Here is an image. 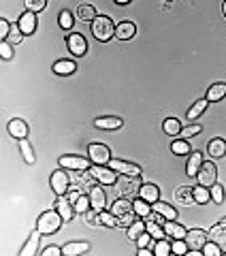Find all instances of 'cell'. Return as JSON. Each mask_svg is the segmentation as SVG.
<instances>
[{
  "mask_svg": "<svg viewBox=\"0 0 226 256\" xmlns=\"http://www.w3.org/2000/svg\"><path fill=\"white\" fill-rule=\"evenodd\" d=\"M207 152H209V156L212 158H222L226 156V141L224 139H212L209 141V146H207Z\"/></svg>",
  "mask_w": 226,
  "mask_h": 256,
  "instance_id": "obj_25",
  "label": "cell"
},
{
  "mask_svg": "<svg viewBox=\"0 0 226 256\" xmlns=\"http://www.w3.org/2000/svg\"><path fill=\"white\" fill-rule=\"evenodd\" d=\"M200 166H203V156H200L198 152H192V154H188V162H186V173H188L190 178H196V173L200 171Z\"/></svg>",
  "mask_w": 226,
  "mask_h": 256,
  "instance_id": "obj_21",
  "label": "cell"
},
{
  "mask_svg": "<svg viewBox=\"0 0 226 256\" xmlns=\"http://www.w3.org/2000/svg\"><path fill=\"white\" fill-rule=\"evenodd\" d=\"M122 118H116V116H107V118H98L94 120V126L100 128V130H118L122 128Z\"/></svg>",
  "mask_w": 226,
  "mask_h": 256,
  "instance_id": "obj_18",
  "label": "cell"
},
{
  "mask_svg": "<svg viewBox=\"0 0 226 256\" xmlns=\"http://www.w3.org/2000/svg\"><path fill=\"white\" fill-rule=\"evenodd\" d=\"M175 201L184 205V207H190V205H196L194 201V192H192V186H180L175 190Z\"/></svg>",
  "mask_w": 226,
  "mask_h": 256,
  "instance_id": "obj_15",
  "label": "cell"
},
{
  "mask_svg": "<svg viewBox=\"0 0 226 256\" xmlns=\"http://www.w3.org/2000/svg\"><path fill=\"white\" fill-rule=\"evenodd\" d=\"M0 56H2V60H11L13 58V45L9 41L0 43Z\"/></svg>",
  "mask_w": 226,
  "mask_h": 256,
  "instance_id": "obj_50",
  "label": "cell"
},
{
  "mask_svg": "<svg viewBox=\"0 0 226 256\" xmlns=\"http://www.w3.org/2000/svg\"><path fill=\"white\" fill-rule=\"evenodd\" d=\"M196 182L205 188H212L218 182V166L214 162H205L203 160V166H200V171L196 173Z\"/></svg>",
  "mask_w": 226,
  "mask_h": 256,
  "instance_id": "obj_7",
  "label": "cell"
},
{
  "mask_svg": "<svg viewBox=\"0 0 226 256\" xmlns=\"http://www.w3.org/2000/svg\"><path fill=\"white\" fill-rule=\"evenodd\" d=\"M139 188H141L139 175H120L116 182L118 196H134V194H139Z\"/></svg>",
  "mask_w": 226,
  "mask_h": 256,
  "instance_id": "obj_3",
  "label": "cell"
},
{
  "mask_svg": "<svg viewBox=\"0 0 226 256\" xmlns=\"http://www.w3.org/2000/svg\"><path fill=\"white\" fill-rule=\"evenodd\" d=\"M152 239H154V237H152L148 230H145V233L139 239H136V246H139V248H152Z\"/></svg>",
  "mask_w": 226,
  "mask_h": 256,
  "instance_id": "obj_53",
  "label": "cell"
},
{
  "mask_svg": "<svg viewBox=\"0 0 226 256\" xmlns=\"http://www.w3.org/2000/svg\"><path fill=\"white\" fill-rule=\"evenodd\" d=\"M20 152H22V156H24V160H26L28 164H34L36 156H34V152H32V146L28 143V139H22L20 141Z\"/></svg>",
  "mask_w": 226,
  "mask_h": 256,
  "instance_id": "obj_38",
  "label": "cell"
},
{
  "mask_svg": "<svg viewBox=\"0 0 226 256\" xmlns=\"http://www.w3.org/2000/svg\"><path fill=\"white\" fill-rule=\"evenodd\" d=\"M62 216L58 210H50V212H43L41 216H38V220H36V228L41 230L43 235H54V233H58L60 226H62Z\"/></svg>",
  "mask_w": 226,
  "mask_h": 256,
  "instance_id": "obj_1",
  "label": "cell"
},
{
  "mask_svg": "<svg viewBox=\"0 0 226 256\" xmlns=\"http://www.w3.org/2000/svg\"><path fill=\"white\" fill-rule=\"evenodd\" d=\"M109 166H111L113 171H118L120 175H141V166L134 164V162H126V160L111 158L109 160Z\"/></svg>",
  "mask_w": 226,
  "mask_h": 256,
  "instance_id": "obj_11",
  "label": "cell"
},
{
  "mask_svg": "<svg viewBox=\"0 0 226 256\" xmlns=\"http://www.w3.org/2000/svg\"><path fill=\"white\" fill-rule=\"evenodd\" d=\"M203 254H205V256H220V254H224V252H222V246H220V244H216V242H212V239H209V242L203 246Z\"/></svg>",
  "mask_w": 226,
  "mask_h": 256,
  "instance_id": "obj_43",
  "label": "cell"
},
{
  "mask_svg": "<svg viewBox=\"0 0 226 256\" xmlns=\"http://www.w3.org/2000/svg\"><path fill=\"white\" fill-rule=\"evenodd\" d=\"M88 250H90V244H86V242H70L62 248V252L66 256H77V254H84Z\"/></svg>",
  "mask_w": 226,
  "mask_h": 256,
  "instance_id": "obj_29",
  "label": "cell"
},
{
  "mask_svg": "<svg viewBox=\"0 0 226 256\" xmlns=\"http://www.w3.org/2000/svg\"><path fill=\"white\" fill-rule=\"evenodd\" d=\"M222 252H224V254H226V244H224V246H222Z\"/></svg>",
  "mask_w": 226,
  "mask_h": 256,
  "instance_id": "obj_58",
  "label": "cell"
},
{
  "mask_svg": "<svg viewBox=\"0 0 226 256\" xmlns=\"http://www.w3.org/2000/svg\"><path fill=\"white\" fill-rule=\"evenodd\" d=\"M75 70H77V64L72 60H58L54 64V73L56 75H64V77H66V75H72Z\"/></svg>",
  "mask_w": 226,
  "mask_h": 256,
  "instance_id": "obj_27",
  "label": "cell"
},
{
  "mask_svg": "<svg viewBox=\"0 0 226 256\" xmlns=\"http://www.w3.org/2000/svg\"><path fill=\"white\" fill-rule=\"evenodd\" d=\"M120 220V226H124V228H128L130 224L136 220V214L134 212H130V214H126V216H122V218H118Z\"/></svg>",
  "mask_w": 226,
  "mask_h": 256,
  "instance_id": "obj_52",
  "label": "cell"
},
{
  "mask_svg": "<svg viewBox=\"0 0 226 256\" xmlns=\"http://www.w3.org/2000/svg\"><path fill=\"white\" fill-rule=\"evenodd\" d=\"M60 166H64V169L68 171H90V158L86 156H60Z\"/></svg>",
  "mask_w": 226,
  "mask_h": 256,
  "instance_id": "obj_6",
  "label": "cell"
},
{
  "mask_svg": "<svg viewBox=\"0 0 226 256\" xmlns=\"http://www.w3.org/2000/svg\"><path fill=\"white\" fill-rule=\"evenodd\" d=\"M162 128H164V132L168 134V137H180V132H182V122L177 118H166L164 122H162Z\"/></svg>",
  "mask_w": 226,
  "mask_h": 256,
  "instance_id": "obj_30",
  "label": "cell"
},
{
  "mask_svg": "<svg viewBox=\"0 0 226 256\" xmlns=\"http://www.w3.org/2000/svg\"><path fill=\"white\" fill-rule=\"evenodd\" d=\"M11 24L9 22H6L4 18L2 20H0V38H2V41H6V38H9V34H11Z\"/></svg>",
  "mask_w": 226,
  "mask_h": 256,
  "instance_id": "obj_51",
  "label": "cell"
},
{
  "mask_svg": "<svg viewBox=\"0 0 226 256\" xmlns=\"http://www.w3.org/2000/svg\"><path fill=\"white\" fill-rule=\"evenodd\" d=\"M41 230L38 228H34L32 230V235L28 237V242H26V246L22 248V252H20V256H34L36 254V248H38V242H41Z\"/></svg>",
  "mask_w": 226,
  "mask_h": 256,
  "instance_id": "obj_19",
  "label": "cell"
},
{
  "mask_svg": "<svg viewBox=\"0 0 226 256\" xmlns=\"http://www.w3.org/2000/svg\"><path fill=\"white\" fill-rule=\"evenodd\" d=\"M139 256H152V248H139Z\"/></svg>",
  "mask_w": 226,
  "mask_h": 256,
  "instance_id": "obj_56",
  "label": "cell"
},
{
  "mask_svg": "<svg viewBox=\"0 0 226 256\" xmlns=\"http://www.w3.org/2000/svg\"><path fill=\"white\" fill-rule=\"evenodd\" d=\"M173 248V254H186V252H190L188 250V244H186V239H175V242L171 244Z\"/></svg>",
  "mask_w": 226,
  "mask_h": 256,
  "instance_id": "obj_49",
  "label": "cell"
},
{
  "mask_svg": "<svg viewBox=\"0 0 226 256\" xmlns=\"http://www.w3.org/2000/svg\"><path fill=\"white\" fill-rule=\"evenodd\" d=\"M220 222H222V224H226V218H222V220H220Z\"/></svg>",
  "mask_w": 226,
  "mask_h": 256,
  "instance_id": "obj_60",
  "label": "cell"
},
{
  "mask_svg": "<svg viewBox=\"0 0 226 256\" xmlns=\"http://www.w3.org/2000/svg\"><path fill=\"white\" fill-rule=\"evenodd\" d=\"M224 96H226V84H224V82H218V84H214V86H209L205 98H207L209 102H220Z\"/></svg>",
  "mask_w": 226,
  "mask_h": 256,
  "instance_id": "obj_24",
  "label": "cell"
},
{
  "mask_svg": "<svg viewBox=\"0 0 226 256\" xmlns=\"http://www.w3.org/2000/svg\"><path fill=\"white\" fill-rule=\"evenodd\" d=\"M145 230L152 235L158 242V239H164L166 233H164V226L162 224H158L156 220H152V218H145Z\"/></svg>",
  "mask_w": 226,
  "mask_h": 256,
  "instance_id": "obj_26",
  "label": "cell"
},
{
  "mask_svg": "<svg viewBox=\"0 0 226 256\" xmlns=\"http://www.w3.org/2000/svg\"><path fill=\"white\" fill-rule=\"evenodd\" d=\"M88 158H90L94 164H109L111 152L107 146H102V143H90V148H88Z\"/></svg>",
  "mask_w": 226,
  "mask_h": 256,
  "instance_id": "obj_8",
  "label": "cell"
},
{
  "mask_svg": "<svg viewBox=\"0 0 226 256\" xmlns=\"http://www.w3.org/2000/svg\"><path fill=\"white\" fill-rule=\"evenodd\" d=\"M143 233H145V222L143 220H134L130 226H128V239H130V242H136Z\"/></svg>",
  "mask_w": 226,
  "mask_h": 256,
  "instance_id": "obj_36",
  "label": "cell"
},
{
  "mask_svg": "<svg viewBox=\"0 0 226 256\" xmlns=\"http://www.w3.org/2000/svg\"><path fill=\"white\" fill-rule=\"evenodd\" d=\"M209 239L212 242H216V244H220V246H224L226 244V224H216V226L209 230Z\"/></svg>",
  "mask_w": 226,
  "mask_h": 256,
  "instance_id": "obj_33",
  "label": "cell"
},
{
  "mask_svg": "<svg viewBox=\"0 0 226 256\" xmlns=\"http://www.w3.org/2000/svg\"><path fill=\"white\" fill-rule=\"evenodd\" d=\"M132 207H134V214L139 216V218H148V216L152 214V203L143 201L141 196H139V198H134V201H132Z\"/></svg>",
  "mask_w": 226,
  "mask_h": 256,
  "instance_id": "obj_35",
  "label": "cell"
},
{
  "mask_svg": "<svg viewBox=\"0 0 226 256\" xmlns=\"http://www.w3.org/2000/svg\"><path fill=\"white\" fill-rule=\"evenodd\" d=\"M86 222L90 224V226H100V224H102V220H100V212L88 210V212H86Z\"/></svg>",
  "mask_w": 226,
  "mask_h": 256,
  "instance_id": "obj_47",
  "label": "cell"
},
{
  "mask_svg": "<svg viewBox=\"0 0 226 256\" xmlns=\"http://www.w3.org/2000/svg\"><path fill=\"white\" fill-rule=\"evenodd\" d=\"M136 34V26L132 22H122L116 26V36L120 41H130V38Z\"/></svg>",
  "mask_w": 226,
  "mask_h": 256,
  "instance_id": "obj_20",
  "label": "cell"
},
{
  "mask_svg": "<svg viewBox=\"0 0 226 256\" xmlns=\"http://www.w3.org/2000/svg\"><path fill=\"white\" fill-rule=\"evenodd\" d=\"M209 190H212V201L218 203V205H222V203H224V186H222V184L216 182Z\"/></svg>",
  "mask_w": 226,
  "mask_h": 256,
  "instance_id": "obj_44",
  "label": "cell"
},
{
  "mask_svg": "<svg viewBox=\"0 0 226 256\" xmlns=\"http://www.w3.org/2000/svg\"><path fill=\"white\" fill-rule=\"evenodd\" d=\"M152 210H154V212H158L160 216H164L166 220H175V218H177V210H175V207H171L168 203L156 201V203H152Z\"/></svg>",
  "mask_w": 226,
  "mask_h": 256,
  "instance_id": "obj_28",
  "label": "cell"
},
{
  "mask_svg": "<svg viewBox=\"0 0 226 256\" xmlns=\"http://www.w3.org/2000/svg\"><path fill=\"white\" fill-rule=\"evenodd\" d=\"M173 252V248H171V244L166 242V237L164 239H158V242L154 244V254L156 256H168Z\"/></svg>",
  "mask_w": 226,
  "mask_h": 256,
  "instance_id": "obj_40",
  "label": "cell"
},
{
  "mask_svg": "<svg viewBox=\"0 0 226 256\" xmlns=\"http://www.w3.org/2000/svg\"><path fill=\"white\" fill-rule=\"evenodd\" d=\"M90 175L100 186H116V182H118V171H113L111 166H104V164L90 166Z\"/></svg>",
  "mask_w": 226,
  "mask_h": 256,
  "instance_id": "obj_4",
  "label": "cell"
},
{
  "mask_svg": "<svg viewBox=\"0 0 226 256\" xmlns=\"http://www.w3.org/2000/svg\"><path fill=\"white\" fill-rule=\"evenodd\" d=\"M111 212L116 214L118 218H122V216H126V214L134 212V207H132V203L128 201L126 196H120V198H116V201H113V205H111Z\"/></svg>",
  "mask_w": 226,
  "mask_h": 256,
  "instance_id": "obj_22",
  "label": "cell"
},
{
  "mask_svg": "<svg viewBox=\"0 0 226 256\" xmlns=\"http://www.w3.org/2000/svg\"><path fill=\"white\" fill-rule=\"evenodd\" d=\"M88 196H90L92 210H96V212H102L104 210V205H107V196H104V190L100 186H94Z\"/></svg>",
  "mask_w": 226,
  "mask_h": 256,
  "instance_id": "obj_17",
  "label": "cell"
},
{
  "mask_svg": "<svg viewBox=\"0 0 226 256\" xmlns=\"http://www.w3.org/2000/svg\"><path fill=\"white\" fill-rule=\"evenodd\" d=\"M139 196L148 203H156V201H160V188L156 186V184H141Z\"/></svg>",
  "mask_w": 226,
  "mask_h": 256,
  "instance_id": "obj_16",
  "label": "cell"
},
{
  "mask_svg": "<svg viewBox=\"0 0 226 256\" xmlns=\"http://www.w3.org/2000/svg\"><path fill=\"white\" fill-rule=\"evenodd\" d=\"M72 205H75V212H77V214H86L88 210H92V205H90V196H86V194L79 196Z\"/></svg>",
  "mask_w": 226,
  "mask_h": 256,
  "instance_id": "obj_45",
  "label": "cell"
},
{
  "mask_svg": "<svg viewBox=\"0 0 226 256\" xmlns=\"http://www.w3.org/2000/svg\"><path fill=\"white\" fill-rule=\"evenodd\" d=\"M171 152L177 156H186V154H192L190 152V146H188V139H175L171 143Z\"/></svg>",
  "mask_w": 226,
  "mask_h": 256,
  "instance_id": "obj_37",
  "label": "cell"
},
{
  "mask_svg": "<svg viewBox=\"0 0 226 256\" xmlns=\"http://www.w3.org/2000/svg\"><path fill=\"white\" fill-rule=\"evenodd\" d=\"M224 18H226V2H224Z\"/></svg>",
  "mask_w": 226,
  "mask_h": 256,
  "instance_id": "obj_59",
  "label": "cell"
},
{
  "mask_svg": "<svg viewBox=\"0 0 226 256\" xmlns=\"http://www.w3.org/2000/svg\"><path fill=\"white\" fill-rule=\"evenodd\" d=\"M77 18L82 22H94L98 15H96V9L92 4H79L77 6Z\"/></svg>",
  "mask_w": 226,
  "mask_h": 256,
  "instance_id": "obj_32",
  "label": "cell"
},
{
  "mask_svg": "<svg viewBox=\"0 0 226 256\" xmlns=\"http://www.w3.org/2000/svg\"><path fill=\"white\" fill-rule=\"evenodd\" d=\"M92 34L96 41L107 43L116 36V24H113L111 18H107V15H98V18L92 22Z\"/></svg>",
  "mask_w": 226,
  "mask_h": 256,
  "instance_id": "obj_2",
  "label": "cell"
},
{
  "mask_svg": "<svg viewBox=\"0 0 226 256\" xmlns=\"http://www.w3.org/2000/svg\"><path fill=\"white\" fill-rule=\"evenodd\" d=\"M60 254H64L62 248H56V246H50L43 250V256H60Z\"/></svg>",
  "mask_w": 226,
  "mask_h": 256,
  "instance_id": "obj_54",
  "label": "cell"
},
{
  "mask_svg": "<svg viewBox=\"0 0 226 256\" xmlns=\"http://www.w3.org/2000/svg\"><path fill=\"white\" fill-rule=\"evenodd\" d=\"M113 2H116V4H128L130 0H113Z\"/></svg>",
  "mask_w": 226,
  "mask_h": 256,
  "instance_id": "obj_57",
  "label": "cell"
},
{
  "mask_svg": "<svg viewBox=\"0 0 226 256\" xmlns=\"http://www.w3.org/2000/svg\"><path fill=\"white\" fill-rule=\"evenodd\" d=\"M66 47H68V52L72 56H84L88 52V43H86L82 32H70V34L66 36Z\"/></svg>",
  "mask_w": 226,
  "mask_h": 256,
  "instance_id": "obj_10",
  "label": "cell"
},
{
  "mask_svg": "<svg viewBox=\"0 0 226 256\" xmlns=\"http://www.w3.org/2000/svg\"><path fill=\"white\" fill-rule=\"evenodd\" d=\"M207 105H209V100H207V98H200V100H196L194 105H192V107L188 109V114H186V120H198L200 116L205 114Z\"/></svg>",
  "mask_w": 226,
  "mask_h": 256,
  "instance_id": "obj_31",
  "label": "cell"
},
{
  "mask_svg": "<svg viewBox=\"0 0 226 256\" xmlns=\"http://www.w3.org/2000/svg\"><path fill=\"white\" fill-rule=\"evenodd\" d=\"M100 220H102V226H109V228H116L120 226V220H118V216L113 214V212H100Z\"/></svg>",
  "mask_w": 226,
  "mask_h": 256,
  "instance_id": "obj_41",
  "label": "cell"
},
{
  "mask_svg": "<svg viewBox=\"0 0 226 256\" xmlns=\"http://www.w3.org/2000/svg\"><path fill=\"white\" fill-rule=\"evenodd\" d=\"M24 4H26L28 11L38 13V11H43L45 6H47V0H24Z\"/></svg>",
  "mask_w": 226,
  "mask_h": 256,
  "instance_id": "obj_46",
  "label": "cell"
},
{
  "mask_svg": "<svg viewBox=\"0 0 226 256\" xmlns=\"http://www.w3.org/2000/svg\"><path fill=\"white\" fill-rule=\"evenodd\" d=\"M164 233H166L168 239H186V233H188V230H186L182 224H177L175 220H166L164 222Z\"/></svg>",
  "mask_w": 226,
  "mask_h": 256,
  "instance_id": "obj_23",
  "label": "cell"
},
{
  "mask_svg": "<svg viewBox=\"0 0 226 256\" xmlns=\"http://www.w3.org/2000/svg\"><path fill=\"white\" fill-rule=\"evenodd\" d=\"M56 210L60 212V216H62L64 222H70L72 216L77 214V212H75V205H72V201H70L66 194H60L58 198H56Z\"/></svg>",
  "mask_w": 226,
  "mask_h": 256,
  "instance_id": "obj_12",
  "label": "cell"
},
{
  "mask_svg": "<svg viewBox=\"0 0 226 256\" xmlns=\"http://www.w3.org/2000/svg\"><path fill=\"white\" fill-rule=\"evenodd\" d=\"M24 36H26V34H24L22 28L18 26V24H15V26L11 28V34H9V38H6V41H9L11 45H18V43H22V38H24Z\"/></svg>",
  "mask_w": 226,
  "mask_h": 256,
  "instance_id": "obj_48",
  "label": "cell"
},
{
  "mask_svg": "<svg viewBox=\"0 0 226 256\" xmlns=\"http://www.w3.org/2000/svg\"><path fill=\"white\" fill-rule=\"evenodd\" d=\"M18 26L22 28V32L24 34H34V30H36V13H32V11H26L20 18V22H18Z\"/></svg>",
  "mask_w": 226,
  "mask_h": 256,
  "instance_id": "obj_14",
  "label": "cell"
},
{
  "mask_svg": "<svg viewBox=\"0 0 226 256\" xmlns=\"http://www.w3.org/2000/svg\"><path fill=\"white\" fill-rule=\"evenodd\" d=\"M209 242V233H205L203 228H190L186 233V244H188L190 252H203V246Z\"/></svg>",
  "mask_w": 226,
  "mask_h": 256,
  "instance_id": "obj_5",
  "label": "cell"
},
{
  "mask_svg": "<svg viewBox=\"0 0 226 256\" xmlns=\"http://www.w3.org/2000/svg\"><path fill=\"white\" fill-rule=\"evenodd\" d=\"M192 192H194V201H196V205H205V203L212 201V190L205 188V186H200V184H198L196 188H192Z\"/></svg>",
  "mask_w": 226,
  "mask_h": 256,
  "instance_id": "obj_34",
  "label": "cell"
},
{
  "mask_svg": "<svg viewBox=\"0 0 226 256\" xmlns=\"http://www.w3.org/2000/svg\"><path fill=\"white\" fill-rule=\"evenodd\" d=\"M82 194H84V192H79V190H75V188H72V190L68 188V192H66V196L70 198V201H72V203H75V201H77V198H79V196H82Z\"/></svg>",
  "mask_w": 226,
  "mask_h": 256,
  "instance_id": "obj_55",
  "label": "cell"
},
{
  "mask_svg": "<svg viewBox=\"0 0 226 256\" xmlns=\"http://www.w3.org/2000/svg\"><path fill=\"white\" fill-rule=\"evenodd\" d=\"M203 132V126L200 124H186L182 128V132H180V137L182 139H192V137H196V134Z\"/></svg>",
  "mask_w": 226,
  "mask_h": 256,
  "instance_id": "obj_39",
  "label": "cell"
},
{
  "mask_svg": "<svg viewBox=\"0 0 226 256\" xmlns=\"http://www.w3.org/2000/svg\"><path fill=\"white\" fill-rule=\"evenodd\" d=\"M68 184H70V180H68V175H66V171H64V166L62 169H58V171H54L52 173V178H50V186H52V190L56 192V194H66L68 192Z\"/></svg>",
  "mask_w": 226,
  "mask_h": 256,
  "instance_id": "obj_9",
  "label": "cell"
},
{
  "mask_svg": "<svg viewBox=\"0 0 226 256\" xmlns=\"http://www.w3.org/2000/svg\"><path fill=\"white\" fill-rule=\"evenodd\" d=\"M28 124L24 122V120H20V118H15V120H11L9 122V134L13 139H18V141H22V139H26L28 137Z\"/></svg>",
  "mask_w": 226,
  "mask_h": 256,
  "instance_id": "obj_13",
  "label": "cell"
},
{
  "mask_svg": "<svg viewBox=\"0 0 226 256\" xmlns=\"http://www.w3.org/2000/svg\"><path fill=\"white\" fill-rule=\"evenodd\" d=\"M58 22H60V28H62V30H70L72 24H75V18H72L70 11H60Z\"/></svg>",
  "mask_w": 226,
  "mask_h": 256,
  "instance_id": "obj_42",
  "label": "cell"
}]
</instances>
